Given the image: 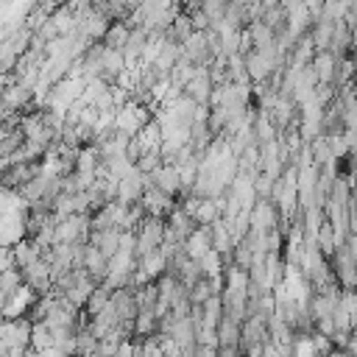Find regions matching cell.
<instances>
[{"label":"cell","instance_id":"6da1fadb","mask_svg":"<svg viewBox=\"0 0 357 357\" xmlns=\"http://www.w3.org/2000/svg\"><path fill=\"white\" fill-rule=\"evenodd\" d=\"M50 346H53V329H50L45 321L31 324V349H33L36 354H42V351L50 349Z\"/></svg>","mask_w":357,"mask_h":357},{"label":"cell","instance_id":"7a4b0ae2","mask_svg":"<svg viewBox=\"0 0 357 357\" xmlns=\"http://www.w3.org/2000/svg\"><path fill=\"white\" fill-rule=\"evenodd\" d=\"M20 287H22V273H20L17 268H11V271H3V273H0V290H3L8 298H11Z\"/></svg>","mask_w":357,"mask_h":357}]
</instances>
